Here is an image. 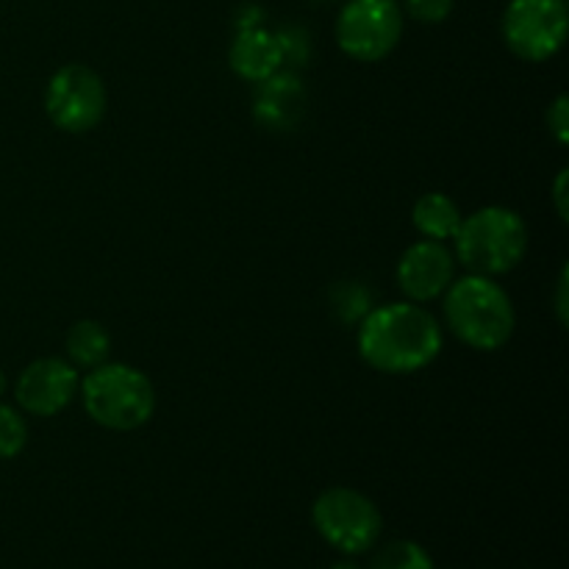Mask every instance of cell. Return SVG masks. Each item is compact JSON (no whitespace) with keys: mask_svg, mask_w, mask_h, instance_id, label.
<instances>
[{"mask_svg":"<svg viewBox=\"0 0 569 569\" xmlns=\"http://www.w3.org/2000/svg\"><path fill=\"white\" fill-rule=\"evenodd\" d=\"M359 353L372 370L411 376L426 370L442 353V326L422 303L400 300L367 311L359 322Z\"/></svg>","mask_w":569,"mask_h":569,"instance_id":"1","label":"cell"},{"mask_svg":"<svg viewBox=\"0 0 569 569\" xmlns=\"http://www.w3.org/2000/svg\"><path fill=\"white\" fill-rule=\"evenodd\" d=\"M442 298L445 326L467 348L492 353L515 337V303L495 278L467 272L465 278H453Z\"/></svg>","mask_w":569,"mask_h":569,"instance_id":"2","label":"cell"},{"mask_svg":"<svg viewBox=\"0 0 569 569\" xmlns=\"http://www.w3.org/2000/svg\"><path fill=\"white\" fill-rule=\"evenodd\" d=\"M83 411L106 431H137L156 411V389L142 370L120 361L87 370L78 387Z\"/></svg>","mask_w":569,"mask_h":569,"instance_id":"3","label":"cell"},{"mask_svg":"<svg viewBox=\"0 0 569 569\" xmlns=\"http://www.w3.org/2000/svg\"><path fill=\"white\" fill-rule=\"evenodd\" d=\"M456 259L472 276H506L528 253L526 220L506 206H483L465 217L453 237Z\"/></svg>","mask_w":569,"mask_h":569,"instance_id":"4","label":"cell"},{"mask_svg":"<svg viewBox=\"0 0 569 569\" xmlns=\"http://www.w3.org/2000/svg\"><path fill=\"white\" fill-rule=\"evenodd\" d=\"M311 520L317 533L345 556L367 553L383 531V517L378 506L359 489H326L311 506Z\"/></svg>","mask_w":569,"mask_h":569,"instance_id":"5","label":"cell"},{"mask_svg":"<svg viewBox=\"0 0 569 569\" xmlns=\"http://www.w3.org/2000/svg\"><path fill=\"white\" fill-rule=\"evenodd\" d=\"M403 37V9L398 0H348L337 17V44L350 59L381 61Z\"/></svg>","mask_w":569,"mask_h":569,"instance_id":"6","label":"cell"},{"mask_svg":"<svg viewBox=\"0 0 569 569\" xmlns=\"http://www.w3.org/2000/svg\"><path fill=\"white\" fill-rule=\"evenodd\" d=\"M503 42L517 59L548 61L565 48L569 11L565 0H511L503 11Z\"/></svg>","mask_w":569,"mask_h":569,"instance_id":"7","label":"cell"},{"mask_svg":"<svg viewBox=\"0 0 569 569\" xmlns=\"http://www.w3.org/2000/svg\"><path fill=\"white\" fill-rule=\"evenodd\" d=\"M109 109L106 83L92 67L67 64L50 76L44 89V111L64 133H89L103 122Z\"/></svg>","mask_w":569,"mask_h":569,"instance_id":"8","label":"cell"},{"mask_svg":"<svg viewBox=\"0 0 569 569\" xmlns=\"http://www.w3.org/2000/svg\"><path fill=\"white\" fill-rule=\"evenodd\" d=\"M78 387H81V376L70 361L59 356H44L20 372L14 383V398L26 415L53 417L78 398Z\"/></svg>","mask_w":569,"mask_h":569,"instance_id":"9","label":"cell"},{"mask_svg":"<svg viewBox=\"0 0 569 569\" xmlns=\"http://www.w3.org/2000/svg\"><path fill=\"white\" fill-rule=\"evenodd\" d=\"M456 278V256L445 242L422 239L409 244L398 261V287L411 303H431L442 298Z\"/></svg>","mask_w":569,"mask_h":569,"instance_id":"10","label":"cell"},{"mask_svg":"<svg viewBox=\"0 0 569 569\" xmlns=\"http://www.w3.org/2000/svg\"><path fill=\"white\" fill-rule=\"evenodd\" d=\"M253 117L261 128L276 133L295 131L303 122L309 92L303 78L295 70H278L261 83H256Z\"/></svg>","mask_w":569,"mask_h":569,"instance_id":"11","label":"cell"},{"mask_svg":"<svg viewBox=\"0 0 569 569\" xmlns=\"http://www.w3.org/2000/svg\"><path fill=\"white\" fill-rule=\"evenodd\" d=\"M228 64L239 78L250 83H261L272 72L283 70V53L276 31H267L264 26L237 31L231 50H228Z\"/></svg>","mask_w":569,"mask_h":569,"instance_id":"12","label":"cell"},{"mask_svg":"<svg viewBox=\"0 0 569 569\" xmlns=\"http://www.w3.org/2000/svg\"><path fill=\"white\" fill-rule=\"evenodd\" d=\"M461 220H465V214H461L459 203L445 192H426L417 200L415 209H411L415 228L426 239H433V242H448V239H453Z\"/></svg>","mask_w":569,"mask_h":569,"instance_id":"13","label":"cell"},{"mask_svg":"<svg viewBox=\"0 0 569 569\" xmlns=\"http://www.w3.org/2000/svg\"><path fill=\"white\" fill-rule=\"evenodd\" d=\"M67 359L76 370H94L106 365L111 356V337L98 320H78L72 322L64 337Z\"/></svg>","mask_w":569,"mask_h":569,"instance_id":"14","label":"cell"},{"mask_svg":"<svg viewBox=\"0 0 569 569\" xmlns=\"http://www.w3.org/2000/svg\"><path fill=\"white\" fill-rule=\"evenodd\" d=\"M372 569H433V559L422 545L411 539H395L378 550Z\"/></svg>","mask_w":569,"mask_h":569,"instance_id":"15","label":"cell"},{"mask_svg":"<svg viewBox=\"0 0 569 569\" xmlns=\"http://www.w3.org/2000/svg\"><path fill=\"white\" fill-rule=\"evenodd\" d=\"M333 311H337L339 320L345 326H359L361 320L367 317V311L372 309V292L370 289L361 287L359 281H342L331 295Z\"/></svg>","mask_w":569,"mask_h":569,"instance_id":"16","label":"cell"},{"mask_svg":"<svg viewBox=\"0 0 569 569\" xmlns=\"http://www.w3.org/2000/svg\"><path fill=\"white\" fill-rule=\"evenodd\" d=\"M28 445V426L26 417L14 406L0 403V459H14L26 450Z\"/></svg>","mask_w":569,"mask_h":569,"instance_id":"17","label":"cell"},{"mask_svg":"<svg viewBox=\"0 0 569 569\" xmlns=\"http://www.w3.org/2000/svg\"><path fill=\"white\" fill-rule=\"evenodd\" d=\"M278 44L283 53V70H295L306 67L311 61V39L300 26H283L276 31Z\"/></svg>","mask_w":569,"mask_h":569,"instance_id":"18","label":"cell"},{"mask_svg":"<svg viewBox=\"0 0 569 569\" xmlns=\"http://www.w3.org/2000/svg\"><path fill=\"white\" fill-rule=\"evenodd\" d=\"M453 6L456 0H403L400 9L411 20L422 22V26H439V22H445L453 14Z\"/></svg>","mask_w":569,"mask_h":569,"instance_id":"19","label":"cell"},{"mask_svg":"<svg viewBox=\"0 0 569 569\" xmlns=\"http://www.w3.org/2000/svg\"><path fill=\"white\" fill-rule=\"evenodd\" d=\"M545 120H548V131L553 133L556 142L567 144L569 142V98L567 94H559V98L548 106V114H545Z\"/></svg>","mask_w":569,"mask_h":569,"instance_id":"20","label":"cell"},{"mask_svg":"<svg viewBox=\"0 0 569 569\" xmlns=\"http://www.w3.org/2000/svg\"><path fill=\"white\" fill-rule=\"evenodd\" d=\"M569 283H567V267H561L559 281H556V317H559L561 326H567L569 317V295H567Z\"/></svg>","mask_w":569,"mask_h":569,"instance_id":"21","label":"cell"},{"mask_svg":"<svg viewBox=\"0 0 569 569\" xmlns=\"http://www.w3.org/2000/svg\"><path fill=\"white\" fill-rule=\"evenodd\" d=\"M567 178H569V170H561L559 178H556L553 183V203H556V214H559L561 222H567Z\"/></svg>","mask_w":569,"mask_h":569,"instance_id":"22","label":"cell"},{"mask_svg":"<svg viewBox=\"0 0 569 569\" xmlns=\"http://www.w3.org/2000/svg\"><path fill=\"white\" fill-rule=\"evenodd\" d=\"M237 26H239V31H242V28L264 26V9H259V6H244L237 17Z\"/></svg>","mask_w":569,"mask_h":569,"instance_id":"23","label":"cell"},{"mask_svg":"<svg viewBox=\"0 0 569 569\" xmlns=\"http://www.w3.org/2000/svg\"><path fill=\"white\" fill-rule=\"evenodd\" d=\"M6 387H9V381H6L3 370H0V398H3V395H6Z\"/></svg>","mask_w":569,"mask_h":569,"instance_id":"24","label":"cell"},{"mask_svg":"<svg viewBox=\"0 0 569 569\" xmlns=\"http://www.w3.org/2000/svg\"><path fill=\"white\" fill-rule=\"evenodd\" d=\"M331 569H359V567L350 565V561H339V565H333Z\"/></svg>","mask_w":569,"mask_h":569,"instance_id":"25","label":"cell"}]
</instances>
